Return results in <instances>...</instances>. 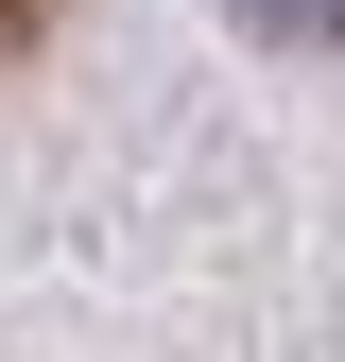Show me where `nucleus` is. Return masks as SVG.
I'll use <instances>...</instances> for the list:
<instances>
[{"label":"nucleus","instance_id":"2","mask_svg":"<svg viewBox=\"0 0 345 362\" xmlns=\"http://www.w3.org/2000/svg\"><path fill=\"white\" fill-rule=\"evenodd\" d=\"M69 18V0H0V52H35V35H52Z\"/></svg>","mask_w":345,"mask_h":362},{"label":"nucleus","instance_id":"1","mask_svg":"<svg viewBox=\"0 0 345 362\" xmlns=\"http://www.w3.org/2000/svg\"><path fill=\"white\" fill-rule=\"evenodd\" d=\"M259 35H293V52H311V35H345V0H242Z\"/></svg>","mask_w":345,"mask_h":362}]
</instances>
